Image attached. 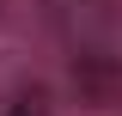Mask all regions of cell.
I'll list each match as a JSON object with an SVG mask.
<instances>
[{"label":"cell","instance_id":"obj_1","mask_svg":"<svg viewBox=\"0 0 122 116\" xmlns=\"http://www.w3.org/2000/svg\"><path fill=\"white\" fill-rule=\"evenodd\" d=\"M12 116H30V104H18V110H12Z\"/></svg>","mask_w":122,"mask_h":116}]
</instances>
